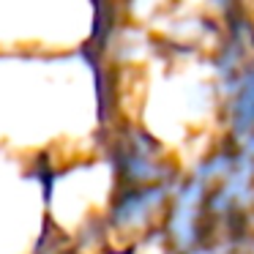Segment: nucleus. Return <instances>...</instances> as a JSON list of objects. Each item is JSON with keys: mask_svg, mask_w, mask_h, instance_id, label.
I'll use <instances>...</instances> for the list:
<instances>
[{"mask_svg": "<svg viewBox=\"0 0 254 254\" xmlns=\"http://www.w3.org/2000/svg\"><path fill=\"white\" fill-rule=\"evenodd\" d=\"M238 82L230 90V123L235 131H254V66L235 71Z\"/></svg>", "mask_w": 254, "mask_h": 254, "instance_id": "nucleus-1", "label": "nucleus"}, {"mask_svg": "<svg viewBox=\"0 0 254 254\" xmlns=\"http://www.w3.org/2000/svg\"><path fill=\"white\" fill-rule=\"evenodd\" d=\"M194 254H208V252H194Z\"/></svg>", "mask_w": 254, "mask_h": 254, "instance_id": "nucleus-3", "label": "nucleus"}, {"mask_svg": "<svg viewBox=\"0 0 254 254\" xmlns=\"http://www.w3.org/2000/svg\"><path fill=\"white\" fill-rule=\"evenodd\" d=\"M213 3H216V6H221V8H224V6H230L232 0H213Z\"/></svg>", "mask_w": 254, "mask_h": 254, "instance_id": "nucleus-2", "label": "nucleus"}]
</instances>
